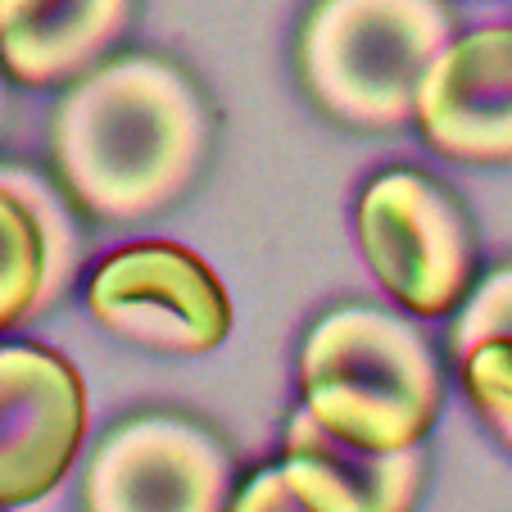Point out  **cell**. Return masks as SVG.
<instances>
[{"label":"cell","instance_id":"1","mask_svg":"<svg viewBox=\"0 0 512 512\" xmlns=\"http://www.w3.org/2000/svg\"><path fill=\"white\" fill-rule=\"evenodd\" d=\"M209 109L195 82L159 55L105 59L68 82L50 123L59 186L100 223H141L195 182Z\"/></svg>","mask_w":512,"mask_h":512},{"label":"cell","instance_id":"2","mask_svg":"<svg viewBox=\"0 0 512 512\" xmlns=\"http://www.w3.org/2000/svg\"><path fill=\"white\" fill-rule=\"evenodd\" d=\"M304 408L345 440L413 449L440 417V363L413 322L349 304L309 331L300 354Z\"/></svg>","mask_w":512,"mask_h":512},{"label":"cell","instance_id":"3","mask_svg":"<svg viewBox=\"0 0 512 512\" xmlns=\"http://www.w3.org/2000/svg\"><path fill=\"white\" fill-rule=\"evenodd\" d=\"M449 41L445 0H318L300 28V78L336 123L386 132L417 114Z\"/></svg>","mask_w":512,"mask_h":512},{"label":"cell","instance_id":"4","mask_svg":"<svg viewBox=\"0 0 512 512\" xmlns=\"http://www.w3.org/2000/svg\"><path fill=\"white\" fill-rule=\"evenodd\" d=\"M358 245L381 286L422 318H440L472 295V223L454 195L426 173L395 168L363 191Z\"/></svg>","mask_w":512,"mask_h":512},{"label":"cell","instance_id":"5","mask_svg":"<svg viewBox=\"0 0 512 512\" xmlns=\"http://www.w3.org/2000/svg\"><path fill=\"white\" fill-rule=\"evenodd\" d=\"M87 512H227L232 454L209 426L177 413L118 422L82 476Z\"/></svg>","mask_w":512,"mask_h":512},{"label":"cell","instance_id":"6","mask_svg":"<svg viewBox=\"0 0 512 512\" xmlns=\"http://www.w3.org/2000/svg\"><path fill=\"white\" fill-rule=\"evenodd\" d=\"M87 309L105 331L159 354H209L232 331L223 281L200 254L164 241L109 254L91 272Z\"/></svg>","mask_w":512,"mask_h":512},{"label":"cell","instance_id":"7","mask_svg":"<svg viewBox=\"0 0 512 512\" xmlns=\"http://www.w3.org/2000/svg\"><path fill=\"white\" fill-rule=\"evenodd\" d=\"M87 435V386L46 345H0V503L19 508L68 476Z\"/></svg>","mask_w":512,"mask_h":512},{"label":"cell","instance_id":"8","mask_svg":"<svg viewBox=\"0 0 512 512\" xmlns=\"http://www.w3.org/2000/svg\"><path fill=\"white\" fill-rule=\"evenodd\" d=\"M426 145L458 164H512V28L454 37L417 96Z\"/></svg>","mask_w":512,"mask_h":512},{"label":"cell","instance_id":"9","mask_svg":"<svg viewBox=\"0 0 512 512\" xmlns=\"http://www.w3.org/2000/svg\"><path fill=\"white\" fill-rule=\"evenodd\" d=\"M286 481L313 512H413L422 494L426 454L413 449H372L322 426L309 408L286 426Z\"/></svg>","mask_w":512,"mask_h":512},{"label":"cell","instance_id":"10","mask_svg":"<svg viewBox=\"0 0 512 512\" xmlns=\"http://www.w3.org/2000/svg\"><path fill=\"white\" fill-rule=\"evenodd\" d=\"M132 0H0V68L19 87L78 82L123 37Z\"/></svg>","mask_w":512,"mask_h":512},{"label":"cell","instance_id":"11","mask_svg":"<svg viewBox=\"0 0 512 512\" xmlns=\"http://www.w3.org/2000/svg\"><path fill=\"white\" fill-rule=\"evenodd\" d=\"M50 300V245L41 218L14 186L0 182V331Z\"/></svg>","mask_w":512,"mask_h":512},{"label":"cell","instance_id":"12","mask_svg":"<svg viewBox=\"0 0 512 512\" xmlns=\"http://www.w3.org/2000/svg\"><path fill=\"white\" fill-rule=\"evenodd\" d=\"M0 182L14 186L41 218V232H46V245H50V295H59L68 286V277H73V268H78V227L68 218L64 186L41 182L28 168H0Z\"/></svg>","mask_w":512,"mask_h":512},{"label":"cell","instance_id":"13","mask_svg":"<svg viewBox=\"0 0 512 512\" xmlns=\"http://www.w3.org/2000/svg\"><path fill=\"white\" fill-rule=\"evenodd\" d=\"M463 386L472 395L476 413L490 422V431L512 449V340H494L467 354L463 363Z\"/></svg>","mask_w":512,"mask_h":512},{"label":"cell","instance_id":"14","mask_svg":"<svg viewBox=\"0 0 512 512\" xmlns=\"http://www.w3.org/2000/svg\"><path fill=\"white\" fill-rule=\"evenodd\" d=\"M494 340H512V268L490 272L467 295L449 345H454V358L463 363L467 354H476L481 345H494Z\"/></svg>","mask_w":512,"mask_h":512},{"label":"cell","instance_id":"15","mask_svg":"<svg viewBox=\"0 0 512 512\" xmlns=\"http://www.w3.org/2000/svg\"><path fill=\"white\" fill-rule=\"evenodd\" d=\"M227 512H313V508L300 499V490L286 481L281 467H263V472H254L232 494V508Z\"/></svg>","mask_w":512,"mask_h":512},{"label":"cell","instance_id":"16","mask_svg":"<svg viewBox=\"0 0 512 512\" xmlns=\"http://www.w3.org/2000/svg\"><path fill=\"white\" fill-rule=\"evenodd\" d=\"M0 512H5V503H0Z\"/></svg>","mask_w":512,"mask_h":512}]
</instances>
